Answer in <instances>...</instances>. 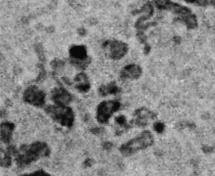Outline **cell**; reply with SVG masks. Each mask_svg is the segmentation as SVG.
I'll use <instances>...</instances> for the list:
<instances>
[{
    "mask_svg": "<svg viewBox=\"0 0 215 176\" xmlns=\"http://www.w3.org/2000/svg\"><path fill=\"white\" fill-rule=\"evenodd\" d=\"M62 66H63V63H62V62H61L60 61H54V62H53L52 67L55 69H60V68Z\"/></svg>",
    "mask_w": 215,
    "mask_h": 176,
    "instance_id": "2e32d148",
    "label": "cell"
},
{
    "mask_svg": "<svg viewBox=\"0 0 215 176\" xmlns=\"http://www.w3.org/2000/svg\"><path fill=\"white\" fill-rule=\"evenodd\" d=\"M95 130H96V132H97V128H95V129H94ZM99 132H100V129H99V131H98Z\"/></svg>",
    "mask_w": 215,
    "mask_h": 176,
    "instance_id": "ffe728a7",
    "label": "cell"
},
{
    "mask_svg": "<svg viewBox=\"0 0 215 176\" xmlns=\"http://www.w3.org/2000/svg\"><path fill=\"white\" fill-rule=\"evenodd\" d=\"M22 176H50L48 173L43 170H38L37 171H35L33 173H29V174H23Z\"/></svg>",
    "mask_w": 215,
    "mask_h": 176,
    "instance_id": "5bb4252c",
    "label": "cell"
},
{
    "mask_svg": "<svg viewBox=\"0 0 215 176\" xmlns=\"http://www.w3.org/2000/svg\"><path fill=\"white\" fill-rule=\"evenodd\" d=\"M50 154V149L46 143L35 142L22 146L18 150L15 161L18 167H24L43 157H48Z\"/></svg>",
    "mask_w": 215,
    "mask_h": 176,
    "instance_id": "6da1fadb",
    "label": "cell"
},
{
    "mask_svg": "<svg viewBox=\"0 0 215 176\" xmlns=\"http://www.w3.org/2000/svg\"><path fill=\"white\" fill-rule=\"evenodd\" d=\"M70 63L75 68L84 69L90 63V58L88 56L87 48L84 45H74L69 50Z\"/></svg>",
    "mask_w": 215,
    "mask_h": 176,
    "instance_id": "5b68a950",
    "label": "cell"
},
{
    "mask_svg": "<svg viewBox=\"0 0 215 176\" xmlns=\"http://www.w3.org/2000/svg\"><path fill=\"white\" fill-rule=\"evenodd\" d=\"M120 90L118 86L114 83L111 82L106 85H101L99 89V94L102 96H106L108 95H116Z\"/></svg>",
    "mask_w": 215,
    "mask_h": 176,
    "instance_id": "8fae6325",
    "label": "cell"
},
{
    "mask_svg": "<svg viewBox=\"0 0 215 176\" xmlns=\"http://www.w3.org/2000/svg\"><path fill=\"white\" fill-rule=\"evenodd\" d=\"M112 147V143L110 142H106L104 144V147L106 149H110Z\"/></svg>",
    "mask_w": 215,
    "mask_h": 176,
    "instance_id": "ac0fdd59",
    "label": "cell"
},
{
    "mask_svg": "<svg viewBox=\"0 0 215 176\" xmlns=\"http://www.w3.org/2000/svg\"><path fill=\"white\" fill-rule=\"evenodd\" d=\"M80 83L76 85L75 88L76 89L81 93H86L90 89L91 85L88 81L79 82Z\"/></svg>",
    "mask_w": 215,
    "mask_h": 176,
    "instance_id": "7c38bea8",
    "label": "cell"
},
{
    "mask_svg": "<svg viewBox=\"0 0 215 176\" xmlns=\"http://www.w3.org/2000/svg\"><path fill=\"white\" fill-rule=\"evenodd\" d=\"M104 48L107 49L108 56L114 60L121 59L128 51L127 44L121 41L108 42L104 44Z\"/></svg>",
    "mask_w": 215,
    "mask_h": 176,
    "instance_id": "52a82bcc",
    "label": "cell"
},
{
    "mask_svg": "<svg viewBox=\"0 0 215 176\" xmlns=\"http://www.w3.org/2000/svg\"><path fill=\"white\" fill-rule=\"evenodd\" d=\"M91 164H92V161L90 159H87L84 162V164L86 166H91Z\"/></svg>",
    "mask_w": 215,
    "mask_h": 176,
    "instance_id": "d6986e66",
    "label": "cell"
},
{
    "mask_svg": "<svg viewBox=\"0 0 215 176\" xmlns=\"http://www.w3.org/2000/svg\"><path fill=\"white\" fill-rule=\"evenodd\" d=\"M45 111L54 121L63 127L70 128L74 122V113L73 109L68 106L53 105H48Z\"/></svg>",
    "mask_w": 215,
    "mask_h": 176,
    "instance_id": "3957f363",
    "label": "cell"
},
{
    "mask_svg": "<svg viewBox=\"0 0 215 176\" xmlns=\"http://www.w3.org/2000/svg\"><path fill=\"white\" fill-rule=\"evenodd\" d=\"M120 102L116 100H109L101 102L97 107L96 119L101 124H106L111 117L119 110Z\"/></svg>",
    "mask_w": 215,
    "mask_h": 176,
    "instance_id": "277c9868",
    "label": "cell"
},
{
    "mask_svg": "<svg viewBox=\"0 0 215 176\" xmlns=\"http://www.w3.org/2000/svg\"><path fill=\"white\" fill-rule=\"evenodd\" d=\"M46 97L45 92L35 85L27 87L22 95L24 102L37 108H42L45 105Z\"/></svg>",
    "mask_w": 215,
    "mask_h": 176,
    "instance_id": "8992f818",
    "label": "cell"
},
{
    "mask_svg": "<svg viewBox=\"0 0 215 176\" xmlns=\"http://www.w3.org/2000/svg\"><path fill=\"white\" fill-rule=\"evenodd\" d=\"M12 164V159L10 155L6 153L4 156L1 159V167L8 168L11 167Z\"/></svg>",
    "mask_w": 215,
    "mask_h": 176,
    "instance_id": "4fadbf2b",
    "label": "cell"
},
{
    "mask_svg": "<svg viewBox=\"0 0 215 176\" xmlns=\"http://www.w3.org/2000/svg\"><path fill=\"white\" fill-rule=\"evenodd\" d=\"M155 128L156 131L161 132L163 130V129H164V126L163 125V124L161 123H157L156 124L155 126Z\"/></svg>",
    "mask_w": 215,
    "mask_h": 176,
    "instance_id": "e0dca14e",
    "label": "cell"
},
{
    "mask_svg": "<svg viewBox=\"0 0 215 176\" xmlns=\"http://www.w3.org/2000/svg\"><path fill=\"white\" fill-rule=\"evenodd\" d=\"M51 99L56 105L68 106L73 101V97L65 88L57 87L51 91Z\"/></svg>",
    "mask_w": 215,
    "mask_h": 176,
    "instance_id": "ba28073f",
    "label": "cell"
},
{
    "mask_svg": "<svg viewBox=\"0 0 215 176\" xmlns=\"http://www.w3.org/2000/svg\"><path fill=\"white\" fill-rule=\"evenodd\" d=\"M153 142V136L150 132L146 130L142 132L140 135L123 144L119 150L123 156H131L152 146Z\"/></svg>",
    "mask_w": 215,
    "mask_h": 176,
    "instance_id": "7a4b0ae2",
    "label": "cell"
},
{
    "mask_svg": "<svg viewBox=\"0 0 215 176\" xmlns=\"http://www.w3.org/2000/svg\"><path fill=\"white\" fill-rule=\"evenodd\" d=\"M14 128V124L11 122H2L1 124V139L2 142L5 144L10 143Z\"/></svg>",
    "mask_w": 215,
    "mask_h": 176,
    "instance_id": "30bf717a",
    "label": "cell"
},
{
    "mask_svg": "<svg viewBox=\"0 0 215 176\" xmlns=\"http://www.w3.org/2000/svg\"><path fill=\"white\" fill-rule=\"evenodd\" d=\"M142 74V69L139 65H129L121 70L120 78L122 81L135 80L138 79Z\"/></svg>",
    "mask_w": 215,
    "mask_h": 176,
    "instance_id": "9c48e42d",
    "label": "cell"
},
{
    "mask_svg": "<svg viewBox=\"0 0 215 176\" xmlns=\"http://www.w3.org/2000/svg\"><path fill=\"white\" fill-rule=\"evenodd\" d=\"M116 122L121 126H125L126 125V119L123 115L119 116L116 118Z\"/></svg>",
    "mask_w": 215,
    "mask_h": 176,
    "instance_id": "9a60e30c",
    "label": "cell"
}]
</instances>
